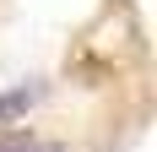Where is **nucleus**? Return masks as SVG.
I'll list each match as a JSON object with an SVG mask.
<instances>
[{
    "mask_svg": "<svg viewBox=\"0 0 157 152\" xmlns=\"http://www.w3.org/2000/svg\"><path fill=\"white\" fill-rule=\"evenodd\" d=\"M0 152H60L54 141H27V136H11V141H0Z\"/></svg>",
    "mask_w": 157,
    "mask_h": 152,
    "instance_id": "nucleus-1",
    "label": "nucleus"
}]
</instances>
